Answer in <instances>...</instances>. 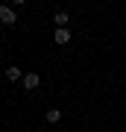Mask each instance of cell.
I'll return each mask as SVG.
<instances>
[{"instance_id":"obj_1","label":"cell","mask_w":126,"mask_h":132,"mask_svg":"<svg viewBox=\"0 0 126 132\" xmlns=\"http://www.w3.org/2000/svg\"><path fill=\"white\" fill-rule=\"evenodd\" d=\"M0 24H18V15H15V6H6V3H0Z\"/></svg>"},{"instance_id":"obj_2","label":"cell","mask_w":126,"mask_h":132,"mask_svg":"<svg viewBox=\"0 0 126 132\" xmlns=\"http://www.w3.org/2000/svg\"><path fill=\"white\" fill-rule=\"evenodd\" d=\"M23 88H29V91H32V88H38V85H41V76H38L35 71H29V73H23Z\"/></svg>"},{"instance_id":"obj_3","label":"cell","mask_w":126,"mask_h":132,"mask_svg":"<svg viewBox=\"0 0 126 132\" xmlns=\"http://www.w3.org/2000/svg\"><path fill=\"white\" fill-rule=\"evenodd\" d=\"M6 79H9V82H18V79H23V71L15 68V65H9V68H6Z\"/></svg>"},{"instance_id":"obj_4","label":"cell","mask_w":126,"mask_h":132,"mask_svg":"<svg viewBox=\"0 0 126 132\" xmlns=\"http://www.w3.org/2000/svg\"><path fill=\"white\" fill-rule=\"evenodd\" d=\"M68 21H70V15H68V12H56V15H53V24H56V29H65Z\"/></svg>"},{"instance_id":"obj_5","label":"cell","mask_w":126,"mask_h":132,"mask_svg":"<svg viewBox=\"0 0 126 132\" xmlns=\"http://www.w3.org/2000/svg\"><path fill=\"white\" fill-rule=\"evenodd\" d=\"M53 38H56V44H68V41H70V29H68V27H65V29H56Z\"/></svg>"},{"instance_id":"obj_6","label":"cell","mask_w":126,"mask_h":132,"mask_svg":"<svg viewBox=\"0 0 126 132\" xmlns=\"http://www.w3.org/2000/svg\"><path fill=\"white\" fill-rule=\"evenodd\" d=\"M44 120H47V123H59V120H62V112H59V109H50V112L44 114Z\"/></svg>"}]
</instances>
